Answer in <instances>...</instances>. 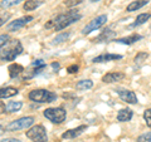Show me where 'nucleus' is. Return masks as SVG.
<instances>
[{
  "instance_id": "nucleus-1",
  "label": "nucleus",
  "mask_w": 151,
  "mask_h": 142,
  "mask_svg": "<svg viewBox=\"0 0 151 142\" xmlns=\"http://www.w3.org/2000/svg\"><path fill=\"white\" fill-rule=\"evenodd\" d=\"M82 19V14L79 13L78 10H68L67 13L59 14L55 18L50 19L45 23L44 28L45 29H53V30H63L67 27L72 25L73 23L78 22Z\"/></svg>"
},
{
  "instance_id": "nucleus-2",
  "label": "nucleus",
  "mask_w": 151,
  "mask_h": 142,
  "mask_svg": "<svg viewBox=\"0 0 151 142\" xmlns=\"http://www.w3.org/2000/svg\"><path fill=\"white\" fill-rule=\"evenodd\" d=\"M23 44L18 39H10L0 48V62H13L23 53Z\"/></svg>"
},
{
  "instance_id": "nucleus-3",
  "label": "nucleus",
  "mask_w": 151,
  "mask_h": 142,
  "mask_svg": "<svg viewBox=\"0 0 151 142\" xmlns=\"http://www.w3.org/2000/svg\"><path fill=\"white\" fill-rule=\"evenodd\" d=\"M28 98H29L32 102H35V103H52L58 98V96H57L54 92L48 91V89L39 88V89H33V91H30L28 93Z\"/></svg>"
},
{
  "instance_id": "nucleus-4",
  "label": "nucleus",
  "mask_w": 151,
  "mask_h": 142,
  "mask_svg": "<svg viewBox=\"0 0 151 142\" xmlns=\"http://www.w3.org/2000/svg\"><path fill=\"white\" fill-rule=\"evenodd\" d=\"M43 116L48 121H50L52 123L60 125L67 118V112H65L63 107H50V108H47L43 112Z\"/></svg>"
},
{
  "instance_id": "nucleus-5",
  "label": "nucleus",
  "mask_w": 151,
  "mask_h": 142,
  "mask_svg": "<svg viewBox=\"0 0 151 142\" xmlns=\"http://www.w3.org/2000/svg\"><path fill=\"white\" fill-rule=\"evenodd\" d=\"M35 122V118L33 116H25V117H20L18 120L12 121L10 123H8L5 127V131L8 132H15V131H22L25 128H29L33 126V123Z\"/></svg>"
},
{
  "instance_id": "nucleus-6",
  "label": "nucleus",
  "mask_w": 151,
  "mask_h": 142,
  "mask_svg": "<svg viewBox=\"0 0 151 142\" xmlns=\"http://www.w3.org/2000/svg\"><path fill=\"white\" fill-rule=\"evenodd\" d=\"M25 136L33 142H47L48 141V135H47V130L43 125H35L32 126L29 131H27Z\"/></svg>"
},
{
  "instance_id": "nucleus-7",
  "label": "nucleus",
  "mask_w": 151,
  "mask_h": 142,
  "mask_svg": "<svg viewBox=\"0 0 151 142\" xmlns=\"http://www.w3.org/2000/svg\"><path fill=\"white\" fill-rule=\"evenodd\" d=\"M106 23H107V15H106V14H102V15H98V16H96L94 19H92V20L89 22L88 24L83 28L81 33H82L83 35H88L89 33H92L93 30L100 29V28L105 25Z\"/></svg>"
},
{
  "instance_id": "nucleus-8",
  "label": "nucleus",
  "mask_w": 151,
  "mask_h": 142,
  "mask_svg": "<svg viewBox=\"0 0 151 142\" xmlns=\"http://www.w3.org/2000/svg\"><path fill=\"white\" fill-rule=\"evenodd\" d=\"M116 92H117V94H119V97H120V99H121L122 102H126V103H129V105H136V103L139 102L136 93L130 91V89L117 88Z\"/></svg>"
},
{
  "instance_id": "nucleus-9",
  "label": "nucleus",
  "mask_w": 151,
  "mask_h": 142,
  "mask_svg": "<svg viewBox=\"0 0 151 142\" xmlns=\"http://www.w3.org/2000/svg\"><path fill=\"white\" fill-rule=\"evenodd\" d=\"M33 19L34 18H33L32 15H25V16L19 18V19H15V20L10 22L6 25V30L8 32H17L19 29H22V28H24L27 24H29Z\"/></svg>"
},
{
  "instance_id": "nucleus-10",
  "label": "nucleus",
  "mask_w": 151,
  "mask_h": 142,
  "mask_svg": "<svg viewBox=\"0 0 151 142\" xmlns=\"http://www.w3.org/2000/svg\"><path fill=\"white\" fill-rule=\"evenodd\" d=\"M86 130H87V126L86 125H81V126L76 127V128L65 131L64 133H62V138L63 140H73V138H76V137L81 136Z\"/></svg>"
},
{
  "instance_id": "nucleus-11",
  "label": "nucleus",
  "mask_w": 151,
  "mask_h": 142,
  "mask_svg": "<svg viewBox=\"0 0 151 142\" xmlns=\"http://www.w3.org/2000/svg\"><path fill=\"white\" fill-rule=\"evenodd\" d=\"M126 78V74L122 72H111L107 73L102 77V82L103 83H116L120 80H124Z\"/></svg>"
},
{
  "instance_id": "nucleus-12",
  "label": "nucleus",
  "mask_w": 151,
  "mask_h": 142,
  "mask_svg": "<svg viewBox=\"0 0 151 142\" xmlns=\"http://www.w3.org/2000/svg\"><path fill=\"white\" fill-rule=\"evenodd\" d=\"M122 59V55L121 54H112V53H106V54H101V55H97L92 59L93 63H107V62H111V60H120Z\"/></svg>"
},
{
  "instance_id": "nucleus-13",
  "label": "nucleus",
  "mask_w": 151,
  "mask_h": 142,
  "mask_svg": "<svg viewBox=\"0 0 151 142\" xmlns=\"http://www.w3.org/2000/svg\"><path fill=\"white\" fill-rule=\"evenodd\" d=\"M116 38V32H113L111 28H107L105 29L97 38H94L93 42L96 43H101V42H108V40H113Z\"/></svg>"
},
{
  "instance_id": "nucleus-14",
  "label": "nucleus",
  "mask_w": 151,
  "mask_h": 142,
  "mask_svg": "<svg viewBox=\"0 0 151 142\" xmlns=\"http://www.w3.org/2000/svg\"><path fill=\"white\" fill-rule=\"evenodd\" d=\"M8 70H9V77H10L12 79H14V78L19 77V75L24 72V67L19 63H12L10 65H9Z\"/></svg>"
},
{
  "instance_id": "nucleus-15",
  "label": "nucleus",
  "mask_w": 151,
  "mask_h": 142,
  "mask_svg": "<svg viewBox=\"0 0 151 142\" xmlns=\"http://www.w3.org/2000/svg\"><path fill=\"white\" fill-rule=\"evenodd\" d=\"M142 39V35L140 34H132L130 37H125V38H120V39H116L115 42L120 44H125V45H131V44H135L137 43L139 40Z\"/></svg>"
},
{
  "instance_id": "nucleus-16",
  "label": "nucleus",
  "mask_w": 151,
  "mask_h": 142,
  "mask_svg": "<svg viewBox=\"0 0 151 142\" xmlns=\"http://www.w3.org/2000/svg\"><path fill=\"white\" fill-rule=\"evenodd\" d=\"M18 93L19 91L15 87H3V88H0V99L12 98L14 96H17Z\"/></svg>"
},
{
  "instance_id": "nucleus-17",
  "label": "nucleus",
  "mask_w": 151,
  "mask_h": 142,
  "mask_svg": "<svg viewBox=\"0 0 151 142\" xmlns=\"http://www.w3.org/2000/svg\"><path fill=\"white\" fill-rule=\"evenodd\" d=\"M132 116H134V112L130 108H122V110L119 111L117 113V121L120 122H129L131 121Z\"/></svg>"
},
{
  "instance_id": "nucleus-18",
  "label": "nucleus",
  "mask_w": 151,
  "mask_h": 142,
  "mask_svg": "<svg viewBox=\"0 0 151 142\" xmlns=\"http://www.w3.org/2000/svg\"><path fill=\"white\" fill-rule=\"evenodd\" d=\"M146 4H149V0H134L132 3H130L129 5L126 6V11L132 13V11H136L139 9L144 8Z\"/></svg>"
},
{
  "instance_id": "nucleus-19",
  "label": "nucleus",
  "mask_w": 151,
  "mask_h": 142,
  "mask_svg": "<svg viewBox=\"0 0 151 142\" xmlns=\"http://www.w3.org/2000/svg\"><path fill=\"white\" fill-rule=\"evenodd\" d=\"M45 0H25L24 5H23V9L25 11H33L35 10L37 8H39L42 4H44Z\"/></svg>"
},
{
  "instance_id": "nucleus-20",
  "label": "nucleus",
  "mask_w": 151,
  "mask_h": 142,
  "mask_svg": "<svg viewBox=\"0 0 151 142\" xmlns=\"http://www.w3.org/2000/svg\"><path fill=\"white\" fill-rule=\"evenodd\" d=\"M22 107H23V102L20 101H10L8 105H5L8 113H15L18 111H20Z\"/></svg>"
},
{
  "instance_id": "nucleus-21",
  "label": "nucleus",
  "mask_w": 151,
  "mask_h": 142,
  "mask_svg": "<svg viewBox=\"0 0 151 142\" xmlns=\"http://www.w3.org/2000/svg\"><path fill=\"white\" fill-rule=\"evenodd\" d=\"M92 87H93V82L91 79H82L76 83V89H78V91H87V89H91Z\"/></svg>"
},
{
  "instance_id": "nucleus-22",
  "label": "nucleus",
  "mask_w": 151,
  "mask_h": 142,
  "mask_svg": "<svg viewBox=\"0 0 151 142\" xmlns=\"http://www.w3.org/2000/svg\"><path fill=\"white\" fill-rule=\"evenodd\" d=\"M150 18H151V14H149V13H142V14H140V15H137V18H136V20L131 24V28L139 27V25H141V24H144V23L147 22Z\"/></svg>"
},
{
  "instance_id": "nucleus-23",
  "label": "nucleus",
  "mask_w": 151,
  "mask_h": 142,
  "mask_svg": "<svg viewBox=\"0 0 151 142\" xmlns=\"http://www.w3.org/2000/svg\"><path fill=\"white\" fill-rule=\"evenodd\" d=\"M70 37V34L67 32V33H60L59 35H57L53 40L50 42V44L52 45H59V44H62V43H64L65 40H68V38Z\"/></svg>"
},
{
  "instance_id": "nucleus-24",
  "label": "nucleus",
  "mask_w": 151,
  "mask_h": 142,
  "mask_svg": "<svg viewBox=\"0 0 151 142\" xmlns=\"http://www.w3.org/2000/svg\"><path fill=\"white\" fill-rule=\"evenodd\" d=\"M22 1H25V0H1L0 1V8L1 9H9V8H13L20 4Z\"/></svg>"
},
{
  "instance_id": "nucleus-25",
  "label": "nucleus",
  "mask_w": 151,
  "mask_h": 142,
  "mask_svg": "<svg viewBox=\"0 0 151 142\" xmlns=\"http://www.w3.org/2000/svg\"><path fill=\"white\" fill-rule=\"evenodd\" d=\"M147 58H149V53H146V52H140V53L136 54L134 62H135V64L141 65V64H144V62H145V60L147 59Z\"/></svg>"
},
{
  "instance_id": "nucleus-26",
  "label": "nucleus",
  "mask_w": 151,
  "mask_h": 142,
  "mask_svg": "<svg viewBox=\"0 0 151 142\" xmlns=\"http://www.w3.org/2000/svg\"><path fill=\"white\" fill-rule=\"evenodd\" d=\"M10 18H12V14L10 13H8V11L0 13V27H3Z\"/></svg>"
},
{
  "instance_id": "nucleus-27",
  "label": "nucleus",
  "mask_w": 151,
  "mask_h": 142,
  "mask_svg": "<svg viewBox=\"0 0 151 142\" xmlns=\"http://www.w3.org/2000/svg\"><path fill=\"white\" fill-rule=\"evenodd\" d=\"M82 3H83V0H64L63 1V4L67 8H74V6H77Z\"/></svg>"
},
{
  "instance_id": "nucleus-28",
  "label": "nucleus",
  "mask_w": 151,
  "mask_h": 142,
  "mask_svg": "<svg viewBox=\"0 0 151 142\" xmlns=\"http://www.w3.org/2000/svg\"><path fill=\"white\" fill-rule=\"evenodd\" d=\"M144 120L146 122V125H147V127L151 128V108H149V110H146L144 112Z\"/></svg>"
},
{
  "instance_id": "nucleus-29",
  "label": "nucleus",
  "mask_w": 151,
  "mask_h": 142,
  "mask_svg": "<svg viewBox=\"0 0 151 142\" xmlns=\"http://www.w3.org/2000/svg\"><path fill=\"white\" fill-rule=\"evenodd\" d=\"M137 142H151V132H146V133L139 136Z\"/></svg>"
},
{
  "instance_id": "nucleus-30",
  "label": "nucleus",
  "mask_w": 151,
  "mask_h": 142,
  "mask_svg": "<svg viewBox=\"0 0 151 142\" xmlns=\"http://www.w3.org/2000/svg\"><path fill=\"white\" fill-rule=\"evenodd\" d=\"M9 40H10V37H9V34H1V35H0V48L5 45Z\"/></svg>"
},
{
  "instance_id": "nucleus-31",
  "label": "nucleus",
  "mask_w": 151,
  "mask_h": 142,
  "mask_svg": "<svg viewBox=\"0 0 151 142\" xmlns=\"http://www.w3.org/2000/svg\"><path fill=\"white\" fill-rule=\"evenodd\" d=\"M78 69H79V67H78L77 64H72V65H69V67L67 68V72L69 74H74V73L78 72Z\"/></svg>"
},
{
  "instance_id": "nucleus-32",
  "label": "nucleus",
  "mask_w": 151,
  "mask_h": 142,
  "mask_svg": "<svg viewBox=\"0 0 151 142\" xmlns=\"http://www.w3.org/2000/svg\"><path fill=\"white\" fill-rule=\"evenodd\" d=\"M43 65H45V63H44V60H42V59H35V60L32 62V67H34V68L43 67Z\"/></svg>"
},
{
  "instance_id": "nucleus-33",
  "label": "nucleus",
  "mask_w": 151,
  "mask_h": 142,
  "mask_svg": "<svg viewBox=\"0 0 151 142\" xmlns=\"http://www.w3.org/2000/svg\"><path fill=\"white\" fill-rule=\"evenodd\" d=\"M0 113H6V108H5V103L0 101Z\"/></svg>"
},
{
  "instance_id": "nucleus-34",
  "label": "nucleus",
  "mask_w": 151,
  "mask_h": 142,
  "mask_svg": "<svg viewBox=\"0 0 151 142\" xmlns=\"http://www.w3.org/2000/svg\"><path fill=\"white\" fill-rule=\"evenodd\" d=\"M0 142H22V141L18 140V138H4V140H1Z\"/></svg>"
},
{
  "instance_id": "nucleus-35",
  "label": "nucleus",
  "mask_w": 151,
  "mask_h": 142,
  "mask_svg": "<svg viewBox=\"0 0 151 142\" xmlns=\"http://www.w3.org/2000/svg\"><path fill=\"white\" fill-rule=\"evenodd\" d=\"M59 67H60V65H59V63H58V62H53V63H52V68H53V69L58 70V69H59Z\"/></svg>"
},
{
  "instance_id": "nucleus-36",
  "label": "nucleus",
  "mask_w": 151,
  "mask_h": 142,
  "mask_svg": "<svg viewBox=\"0 0 151 142\" xmlns=\"http://www.w3.org/2000/svg\"><path fill=\"white\" fill-rule=\"evenodd\" d=\"M4 132H5V128H4V127H3L1 125H0V135L4 133Z\"/></svg>"
},
{
  "instance_id": "nucleus-37",
  "label": "nucleus",
  "mask_w": 151,
  "mask_h": 142,
  "mask_svg": "<svg viewBox=\"0 0 151 142\" xmlns=\"http://www.w3.org/2000/svg\"><path fill=\"white\" fill-rule=\"evenodd\" d=\"M91 3H98V1H101V0H89Z\"/></svg>"
}]
</instances>
